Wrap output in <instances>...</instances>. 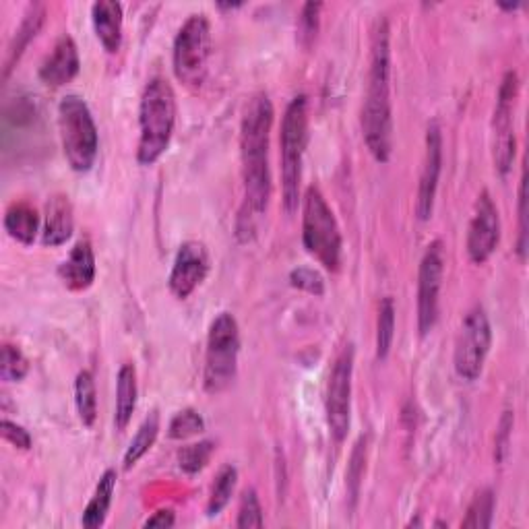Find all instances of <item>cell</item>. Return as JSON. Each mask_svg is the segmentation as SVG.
<instances>
[{"mask_svg": "<svg viewBox=\"0 0 529 529\" xmlns=\"http://www.w3.org/2000/svg\"><path fill=\"white\" fill-rule=\"evenodd\" d=\"M209 253L203 242L199 240H186L180 244L170 277L168 286L170 292L178 300L189 298L203 282L209 273Z\"/></svg>", "mask_w": 529, "mask_h": 529, "instance_id": "obj_15", "label": "cell"}, {"mask_svg": "<svg viewBox=\"0 0 529 529\" xmlns=\"http://www.w3.org/2000/svg\"><path fill=\"white\" fill-rule=\"evenodd\" d=\"M116 480H118L116 470H106L102 474V478L96 486V492H93L91 501L87 503V507L83 511V517H81L83 527L96 529V527H102L106 523L108 511L112 507V496L116 490Z\"/></svg>", "mask_w": 529, "mask_h": 529, "instance_id": "obj_23", "label": "cell"}, {"mask_svg": "<svg viewBox=\"0 0 529 529\" xmlns=\"http://www.w3.org/2000/svg\"><path fill=\"white\" fill-rule=\"evenodd\" d=\"M391 29L385 17L372 29L368 85L362 104V135L372 158L387 164L393 151V110H391Z\"/></svg>", "mask_w": 529, "mask_h": 529, "instance_id": "obj_2", "label": "cell"}, {"mask_svg": "<svg viewBox=\"0 0 529 529\" xmlns=\"http://www.w3.org/2000/svg\"><path fill=\"white\" fill-rule=\"evenodd\" d=\"M494 515V492L490 488H484L476 492L474 501L468 507V515L461 521V527L465 529H488L492 525Z\"/></svg>", "mask_w": 529, "mask_h": 529, "instance_id": "obj_29", "label": "cell"}, {"mask_svg": "<svg viewBox=\"0 0 529 529\" xmlns=\"http://www.w3.org/2000/svg\"><path fill=\"white\" fill-rule=\"evenodd\" d=\"M58 275L69 290L73 292H83L91 288V284L96 282V253L89 244V240H79L67 261H62L58 267Z\"/></svg>", "mask_w": 529, "mask_h": 529, "instance_id": "obj_18", "label": "cell"}, {"mask_svg": "<svg viewBox=\"0 0 529 529\" xmlns=\"http://www.w3.org/2000/svg\"><path fill=\"white\" fill-rule=\"evenodd\" d=\"M215 453V443L213 441H199L193 445H186L178 451V465L184 474L195 476L207 468V463L211 461Z\"/></svg>", "mask_w": 529, "mask_h": 529, "instance_id": "obj_28", "label": "cell"}, {"mask_svg": "<svg viewBox=\"0 0 529 529\" xmlns=\"http://www.w3.org/2000/svg\"><path fill=\"white\" fill-rule=\"evenodd\" d=\"M3 439L21 451H29L31 445H34L31 434L21 424L11 422L9 418H3Z\"/></svg>", "mask_w": 529, "mask_h": 529, "instance_id": "obj_37", "label": "cell"}, {"mask_svg": "<svg viewBox=\"0 0 529 529\" xmlns=\"http://www.w3.org/2000/svg\"><path fill=\"white\" fill-rule=\"evenodd\" d=\"M137 370L133 364H122L116 377V412L114 424L118 430H127L137 408Z\"/></svg>", "mask_w": 529, "mask_h": 529, "instance_id": "obj_22", "label": "cell"}, {"mask_svg": "<svg viewBox=\"0 0 529 529\" xmlns=\"http://www.w3.org/2000/svg\"><path fill=\"white\" fill-rule=\"evenodd\" d=\"M308 143V98L304 93L292 98L282 118V203L286 213H296L300 205V182H302V162Z\"/></svg>", "mask_w": 529, "mask_h": 529, "instance_id": "obj_5", "label": "cell"}, {"mask_svg": "<svg viewBox=\"0 0 529 529\" xmlns=\"http://www.w3.org/2000/svg\"><path fill=\"white\" fill-rule=\"evenodd\" d=\"M46 21V7L42 3H34L29 5L25 15H23V21L21 25L17 27L15 36L9 44V50H7V58L3 62V79L7 81L9 75L13 73V69L17 67L19 58L23 56V52L27 50V46L36 40V36L40 34V29Z\"/></svg>", "mask_w": 529, "mask_h": 529, "instance_id": "obj_20", "label": "cell"}, {"mask_svg": "<svg viewBox=\"0 0 529 529\" xmlns=\"http://www.w3.org/2000/svg\"><path fill=\"white\" fill-rule=\"evenodd\" d=\"M73 230H75V211L71 199L62 193L52 195L46 203L42 244L52 248L67 244L73 236Z\"/></svg>", "mask_w": 529, "mask_h": 529, "instance_id": "obj_17", "label": "cell"}, {"mask_svg": "<svg viewBox=\"0 0 529 529\" xmlns=\"http://www.w3.org/2000/svg\"><path fill=\"white\" fill-rule=\"evenodd\" d=\"M441 170H443V131L441 124L437 120H432L426 127L424 162H422L418 199H416V215L420 222H428L432 217L434 201H437V191H439Z\"/></svg>", "mask_w": 529, "mask_h": 529, "instance_id": "obj_13", "label": "cell"}, {"mask_svg": "<svg viewBox=\"0 0 529 529\" xmlns=\"http://www.w3.org/2000/svg\"><path fill=\"white\" fill-rule=\"evenodd\" d=\"M211 56V25L205 15H191L178 29L172 65L180 83L189 87H201L207 77Z\"/></svg>", "mask_w": 529, "mask_h": 529, "instance_id": "obj_8", "label": "cell"}, {"mask_svg": "<svg viewBox=\"0 0 529 529\" xmlns=\"http://www.w3.org/2000/svg\"><path fill=\"white\" fill-rule=\"evenodd\" d=\"M176 127V93L168 79L147 81L139 102V145L137 162L153 166L170 147Z\"/></svg>", "mask_w": 529, "mask_h": 529, "instance_id": "obj_3", "label": "cell"}, {"mask_svg": "<svg viewBox=\"0 0 529 529\" xmlns=\"http://www.w3.org/2000/svg\"><path fill=\"white\" fill-rule=\"evenodd\" d=\"M501 242V215L488 191H482L474 205V217L468 228V255L472 263L484 265Z\"/></svg>", "mask_w": 529, "mask_h": 529, "instance_id": "obj_14", "label": "cell"}, {"mask_svg": "<svg viewBox=\"0 0 529 529\" xmlns=\"http://www.w3.org/2000/svg\"><path fill=\"white\" fill-rule=\"evenodd\" d=\"M517 255L521 261L527 257V168L523 162L521 180H519V238H517Z\"/></svg>", "mask_w": 529, "mask_h": 529, "instance_id": "obj_36", "label": "cell"}, {"mask_svg": "<svg viewBox=\"0 0 529 529\" xmlns=\"http://www.w3.org/2000/svg\"><path fill=\"white\" fill-rule=\"evenodd\" d=\"M240 7H242L240 3H232V5H230V3H228V5H226V3H220V5H217V9H222V11H226V9L232 11V9H240Z\"/></svg>", "mask_w": 529, "mask_h": 529, "instance_id": "obj_40", "label": "cell"}, {"mask_svg": "<svg viewBox=\"0 0 529 529\" xmlns=\"http://www.w3.org/2000/svg\"><path fill=\"white\" fill-rule=\"evenodd\" d=\"M517 98H519V75L515 71H507L501 81L492 116V160H494V170L503 178L511 172L517 151V139H515Z\"/></svg>", "mask_w": 529, "mask_h": 529, "instance_id": "obj_9", "label": "cell"}, {"mask_svg": "<svg viewBox=\"0 0 529 529\" xmlns=\"http://www.w3.org/2000/svg\"><path fill=\"white\" fill-rule=\"evenodd\" d=\"M366 455H368V437H360L352 449L350 463H348V474H346L348 494H350V499L354 505L360 496V486H362V478H364V470H366Z\"/></svg>", "mask_w": 529, "mask_h": 529, "instance_id": "obj_32", "label": "cell"}, {"mask_svg": "<svg viewBox=\"0 0 529 529\" xmlns=\"http://www.w3.org/2000/svg\"><path fill=\"white\" fill-rule=\"evenodd\" d=\"M492 346V327L486 310L482 306H474L463 319L455 341V372L463 381H476L488 358Z\"/></svg>", "mask_w": 529, "mask_h": 529, "instance_id": "obj_10", "label": "cell"}, {"mask_svg": "<svg viewBox=\"0 0 529 529\" xmlns=\"http://www.w3.org/2000/svg\"><path fill=\"white\" fill-rule=\"evenodd\" d=\"M275 110L267 93H257L248 100L240 122V155L244 201L238 215V234L248 240L255 232V222L267 211L271 201V164L269 137Z\"/></svg>", "mask_w": 529, "mask_h": 529, "instance_id": "obj_1", "label": "cell"}, {"mask_svg": "<svg viewBox=\"0 0 529 529\" xmlns=\"http://www.w3.org/2000/svg\"><path fill=\"white\" fill-rule=\"evenodd\" d=\"M513 412H505V416L501 418V424H499V432H496V461L503 463L505 461V455H507V449H509V439H511V430H513Z\"/></svg>", "mask_w": 529, "mask_h": 529, "instance_id": "obj_38", "label": "cell"}, {"mask_svg": "<svg viewBox=\"0 0 529 529\" xmlns=\"http://www.w3.org/2000/svg\"><path fill=\"white\" fill-rule=\"evenodd\" d=\"M75 406L83 426L91 428L98 420V391L89 370H81L75 379Z\"/></svg>", "mask_w": 529, "mask_h": 529, "instance_id": "obj_25", "label": "cell"}, {"mask_svg": "<svg viewBox=\"0 0 529 529\" xmlns=\"http://www.w3.org/2000/svg\"><path fill=\"white\" fill-rule=\"evenodd\" d=\"M263 525H265V519H263V507L259 501V494L255 488H248L242 492L236 527L246 529V527H263Z\"/></svg>", "mask_w": 529, "mask_h": 529, "instance_id": "obj_34", "label": "cell"}, {"mask_svg": "<svg viewBox=\"0 0 529 529\" xmlns=\"http://www.w3.org/2000/svg\"><path fill=\"white\" fill-rule=\"evenodd\" d=\"M240 354V329L230 313H220L207 333L203 387L209 395L224 393L236 379Z\"/></svg>", "mask_w": 529, "mask_h": 529, "instance_id": "obj_7", "label": "cell"}, {"mask_svg": "<svg viewBox=\"0 0 529 529\" xmlns=\"http://www.w3.org/2000/svg\"><path fill=\"white\" fill-rule=\"evenodd\" d=\"M236 484H238V470L234 468V465H224L220 474L215 476V482L211 486V494H209V501H207V515L209 517L220 515L228 507L232 494L236 490Z\"/></svg>", "mask_w": 529, "mask_h": 529, "instance_id": "obj_26", "label": "cell"}, {"mask_svg": "<svg viewBox=\"0 0 529 529\" xmlns=\"http://www.w3.org/2000/svg\"><path fill=\"white\" fill-rule=\"evenodd\" d=\"M176 523V515L172 509H160L155 511L147 521L145 527H172Z\"/></svg>", "mask_w": 529, "mask_h": 529, "instance_id": "obj_39", "label": "cell"}, {"mask_svg": "<svg viewBox=\"0 0 529 529\" xmlns=\"http://www.w3.org/2000/svg\"><path fill=\"white\" fill-rule=\"evenodd\" d=\"M3 226H5V232L13 240L29 246V244H34L40 232V215L36 207L29 205L27 201H15L5 211Z\"/></svg>", "mask_w": 529, "mask_h": 529, "instance_id": "obj_21", "label": "cell"}, {"mask_svg": "<svg viewBox=\"0 0 529 529\" xmlns=\"http://www.w3.org/2000/svg\"><path fill=\"white\" fill-rule=\"evenodd\" d=\"M503 11H517V9H521V3H513V5H499Z\"/></svg>", "mask_w": 529, "mask_h": 529, "instance_id": "obj_41", "label": "cell"}, {"mask_svg": "<svg viewBox=\"0 0 529 529\" xmlns=\"http://www.w3.org/2000/svg\"><path fill=\"white\" fill-rule=\"evenodd\" d=\"M203 430H205L203 416L197 410H193V408H186V410H180L170 420L168 437L172 441H186V439H191V437H197V434H201Z\"/></svg>", "mask_w": 529, "mask_h": 529, "instance_id": "obj_31", "label": "cell"}, {"mask_svg": "<svg viewBox=\"0 0 529 529\" xmlns=\"http://www.w3.org/2000/svg\"><path fill=\"white\" fill-rule=\"evenodd\" d=\"M58 131L62 151L75 172H89L96 164L100 135L98 124L81 96H65L58 104Z\"/></svg>", "mask_w": 529, "mask_h": 529, "instance_id": "obj_6", "label": "cell"}, {"mask_svg": "<svg viewBox=\"0 0 529 529\" xmlns=\"http://www.w3.org/2000/svg\"><path fill=\"white\" fill-rule=\"evenodd\" d=\"M91 21L104 50L108 54H116L122 46V5L116 0H98V3L91 5Z\"/></svg>", "mask_w": 529, "mask_h": 529, "instance_id": "obj_19", "label": "cell"}, {"mask_svg": "<svg viewBox=\"0 0 529 529\" xmlns=\"http://www.w3.org/2000/svg\"><path fill=\"white\" fill-rule=\"evenodd\" d=\"M302 244L310 257H315L327 271H337L344 253L335 213L323 197L321 189L310 184L302 199Z\"/></svg>", "mask_w": 529, "mask_h": 529, "instance_id": "obj_4", "label": "cell"}, {"mask_svg": "<svg viewBox=\"0 0 529 529\" xmlns=\"http://www.w3.org/2000/svg\"><path fill=\"white\" fill-rule=\"evenodd\" d=\"M27 372L29 360L25 354L13 344H5L3 352H0V377L9 383H19L27 377Z\"/></svg>", "mask_w": 529, "mask_h": 529, "instance_id": "obj_33", "label": "cell"}, {"mask_svg": "<svg viewBox=\"0 0 529 529\" xmlns=\"http://www.w3.org/2000/svg\"><path fill=\"white\" fill-rule=\"evenodd\" d=\"M443 275L445 246L441 240H434L426 246L418 269V331L422 337L437 327Z\"/></svg>", "mask_w": 529, "mask_h": 529, "instance_id": "obj_12", "label": "cell"}, {"mask_svg": "<svg viewBox=\"0 0 529 529\" xmlns=\"http://www.w3.org/2000/svg\"><path fill=\"white\" fill-rule=\"evenodd\" d=\"M79 69H81L79 48L69 34H62L56 40L52 52L42 62L40 79L50 87H62L79 75Z\"/></svg>", "mask_w": 529, "mask_h": 529, "instance_id": "obj_16", "label": "cell"}, {"mask_svg": "<svg viewBox=\"0 0 529 529\" xmlns=\"http://www.w3.org/2000/svg\"><path fill=\"white\" fill-rule=\"evenodd\" d=\"M290 284L310 296H323L325 294V279L319 271L310 267H298L290 271Z\"/></svg>", "mask_w": 529, "mask_h": 529, "instance_id": "obj_35", "label": "cell"}, {"mask_svg": "<svg viewBox=\"0 0 529 529\" xmlns=\"http://www.w3.org/2000/svg\"><path fill=\"white\" fill-rule=\"evenodd\" d=\"M395 300L391 296L383 298L379 304V319H377V358L387 360L393 339H395Z\"/></svg>", "mask_w": 529, "mask_h": 529, "instance_id": "obj_27", "label": "cell"}, {"mask_svg": "<svg viewBox=\"0 0 529 529\" xmlns=\"http://www.w3.org/2000/svg\"><path fill=\"white\" fill-rule=\"evenodd\" d=\"M354 346H344L335 358L327 385V426L335 443H344L352 424V379H354Z\"/></svg>", "mask_w": 529, "mask_h": 529, "instance_id": "obj_11", "label": "cell"}, {"mask_svg": "<svg viewBox=\"0 0 529 529\" xmlns=\"http://www.w3.org/2000/svg\"><path fill=\"white\" fill-rule=\"evenodd\" d=\"M160 434V414L158 410H153L139 426L137 434L133 437L127 453H124V470H133L135 465L149 453V449L158 441Z\"/></svg>", "mask_w": 529, "mask_h": 529, "instance_id": "obj_24", "label": "cell"}, {"mask_svg": "<svg viewBox=\"0 0 529 529\" xmlns=\"http://www.w3.org/2000/svg\"><path fill=\"white\" fill-rule=\"evenodd\" d=\"M321 3H306L300 11L298 23H296V40L304 50L313 48L319 36V27H321Z\"/></svg>", "mask_w": 529, "mask_h": 529, "instance_id": "obj_30", "label": "cell"}]
</instances>
